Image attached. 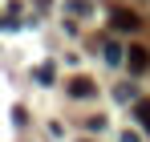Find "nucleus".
<instances>
[{
	"label": "nucleus",
	"mask_w": 150,
	"mask_h": 142,
	"mask_svg": "<svg viewBox=\"0 0 150 142\" xmlns=\"http://www.w3.org/2000/svg\"><path fill=\"white\" fill-rule=\"evenodd\" d=\"M110 24H114V28H118V33H138V12H134V8H114V12H110Z\"/></svg>",
	"instance_id": "f257e3e1"
},
{
	"label": "nucleus",
	"mask_w": 150,
	"mask_h": 142,
	"mask_svg": "<svg viewBox=\"0 0 150 142\" xmlns=\"http://www.w3.org/2000/svg\"><path fill=\"white\" fill-rule=\"evenodd\" d=\"M126 65H130V73H142L150 65V53L142 45H134V49H126Z\"/></svg>",
	"instance_id": "f03ea898"
},
{
	"label": "nucleus",
	"mask_w": 150,
	"mask_h": 142,
	"mask_svg": "<svg viewBox=\"0 0 150 142\" xmlns=\"http://www.w3.org/2000/svg\"><path fill=\"white\" fill-rule=\"evenodd\" d=\"M69 94L73 97H93V81H89V77H73V81H69Z\"/></svg>",
	"instance_id": "7ed1b4c3"
},
{
	"label": "nucleus",
	"mask_w": 150,
	"mask_h": 142,
	"mask_svg": "<svg viewBox=\"0 0 150 142\" xmlns=\"http://www.w3.org/2000/svg\"><path fill=\"white\" fill-rule=\"evenodd\" d=\"M134 118H138V126H142V130L150 134V97H146V102H138V106H134Z\"/></svg>",
	"instance_id": "20e7f679"
},
{
	"label": "nucleus",
	"mask_w": 150,
	"mask_h": 142,
	"mask_svg": "<svg viewBox=\"0 0 150 142\" xmlns=\"http://www.w3.org/2000/svg\"><path fill=\"white\" fill-rule=\"evenodd\" d=\"M105 61L118 65V61H122V49H118V45H105Z\"/></svg>",
	"instance_id": "39448f33"
},
{
	"label": "nucleus",
	"mask_w": 150,
	"mask_h": 142,
	"mask_svg": "<svg viewBox=\"0 0 150 142\" xmlns=\"http://www.w3.org/2000/svg\"><path fill=\"white\" fill-rule=\"evenodd\" d=\"M37 81H53V65H41L37 69Z\"/></svg>",
	"instance_id": "423d86ee"
}]
</instances>
